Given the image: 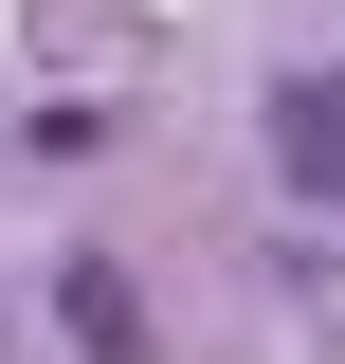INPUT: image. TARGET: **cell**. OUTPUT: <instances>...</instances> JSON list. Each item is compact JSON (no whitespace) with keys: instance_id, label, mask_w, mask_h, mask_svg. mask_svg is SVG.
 <instances>
[{"instance_id":"6da1fadb","label":"cell","mask_w":345,"mask_h":364,"mask_svg":"<svg viewBox=\"0 0 345 364\" xmlns=\"http://www.w3.org/2000/svg\"><path fill=\"white\" fill-rule=\"evenodd\" d=\"M273 164L345 200V73H291V91H273Z\"/></svg>"},{"instance_id":"7a4b0ae2","label":"cell","mask_w":345,"mask_h":364,"mask_svg":"<svg viewBox=\"0 0 345 364\" xmlns=\"http://www.w3.org/2000/svg\"><path fill=\"white\" fill-rule=\"evenodd\" d=\"M55 310H73V346H91V364H146V310H128V273H91V255H73V273H55Z\"/></svg>"}]
</instances>
